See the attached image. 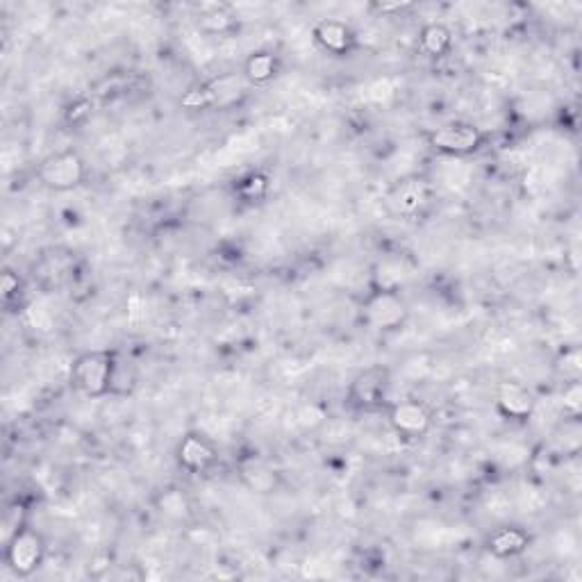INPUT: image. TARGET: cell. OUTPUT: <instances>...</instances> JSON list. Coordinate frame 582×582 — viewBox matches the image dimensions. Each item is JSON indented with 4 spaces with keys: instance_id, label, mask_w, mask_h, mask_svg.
Returning a JSON list of instances; mask_svg holds the SVG:
<instances>
[{
    "instance_id": "cell-20",
    "label": "cell",
    "mask_w": 582,
    "mask_h": 582,
    "mask_svg": "<svg viewBox=\"0 0 582 582\" xmlns=\"http://www.w3.org/2000/svg\"><path fill=\"white\" fill-rule=\"evenodd\" d=\"M580 401H582V387H580L578 380H573V382H569L567 387H564V396H562L564 412H567L571 419H578Z\"/></svg>"
},
{
    "instance_id": "cell-4",
    "label": "cell",
    "mask_w": 582,
    "mask_h": 582,
    "mask_svg": "<svg viewBox=\"0 0 582 582\" xmlns=\"http://www.w3.org/2000/svg\"><path fill=\"white\" fill-rule=\"evenodd\" d=\"M485 139L487 135L482 132L480 126L460 119L442 123V126L432 128L428 132V144L432 151L451 157H467L478 153L482 144H485Z\"/></svg>"
},
{
    "instance_id": "cell-13",
    "label": "cell",
    "mask_w": 582,
    "mask_h": 582,
    "mask_svg": "<svg viewBox=\"0 0 582 582\" xmlns=\"http://www.w3.org/2000/svg\"><path fill=\"white\" fill-rule=\"evenodd\" d=\"M239 476L255 494H273L280 487L278 471L269 462L260 460V457H248V460L241 462Z\"/></svg>"
},
{
    "instance_id": "cell-7",
    "label": "cell",
    "mask_w": 582,
    "mask_h": 582,
    "mask_svg": "<svg viewBox=\"0 0 582 582\" xmlns=\"http://www.w3.org/2000/svg\"><path fill=\"white\" fill-rule=\"evenodd\" d=\"M389 426L394 428L396 435L405 439H421L428 435L432 428V412L426 403L417 401V398H405L389 407Z\"/></svg>"
},
{
    "instance_id": "cell-12",
    "label": "cell",
    "mask_w": 582,
    "mask_h": 582,
    "mask_svg": "<svg viewBox=\"0 0 582 582\" xmlns=\"http://www.w3.org/2000/svg\"><path fill=\"white\" fill-rule=\"evenodd\" d=\"M530 546V535L519 526H501L492 530L487 537V551L492 553L496 560H512L526 553Z\"/></svg>"
},
{
    "instance_id": "cell-10",
    "label": "cell",
    "mask_w": 582,
    "mask_h": 582,
    "mask_svg": "<svg viewBox=\"0 0 582 582\" xmlns=\"http://www.w3.org/2000/svg\"><path fill=\"white\" fill-rule=\"evenodd\" d=\"M496 412L512 421H528L535 412V396L526 385L517 380H505L496 387L494 394Z\"/></svg>"
},
{
    "instance_id": "cell-22",
    "label": "cell",
    "mask_w": 582,
    "mask_h": 582,
    "mask_svg": "<svg viewBox=\"0 0 582 582\" xmlns=\"http://www.w3.org/2000/svg\"><path fill=\"white\" fill-rule=\"evenodd\" d=\"M412 3H376L373 5V10L380 12V14H396V12H403V10H410Z\"/></svg>"
},
{
    "instance_id": "cell-11",
    "label": "cell",
    "mask_w": 582,
    "mask_h": 582,
    "mask_svg": "<svg viewBox=\"0 0 582 582\" xmlns=\"http://www.w3.org/2000/svg\"><path fill=\"white\" fill-rule=\"evenodd\" d=\"M312 37L317 41L321 51L335 57L351 55L357 46L355 30L348 26L346 21L339 19H321L317 26L312 28Z\"/></svg>"
},
{
    "instance_id": "cell-21",
    "label": "cell",
    "mask_w": 582,
    "mask_h": 582,
    "mask_svg": "<svg viewBox=\"0 0 582 582\" xmlns=\"http://www.w3.org/2000/svg\"><path fill=\"white\" fill-rule=\"evenodd\" d=\"M91 110H94V103L89 101V98H78L76 103L69 105V110H66V121L69 123H80L91 116Z\"/></svg>"
},
{
    "instance_id": "cell-3",
    "label": "cell",
    "mask_w": 582,
    "mask_h": 582,
    "mask_svg": "<svg viewBox=\"0 0 582 582\" xmlns=\"http://www.w3.org/2000/svg\"><path fill=\"white\" fill-rule=\"evenodd\" d=\"M37 178L51 191H73L87 178V162L73 148L55 151L39 162Z\"/></svg>"
},
{
    "instance_id": "cell-6",
    "label": "cell",
    "mask_w": 582,
    "mask_h": 582,
    "mask_svg": "<svg viewBox=\"0 0 582 582\" xmlns=\"http://www.w3.org/2000/svg\"><path fill=\"white\" fill-rule=\"evenodd\" d=\"M389 392V369L382 364L362 369L348 387V403L357 410H376L385 403Z\"/></svg>"
},
{
    "instance_id": "cell-18",
    "label": "cell",
    "mask_w": 582,
    "mask_h": 582,
    "mask_svg": "<svg viewBox=\"0 0 582 582\" xmlns=\"http://www.w3.org/2000/svg\"><path fill=\"white\" fill-rule=\"evenodd\" d=\"M135 382H137L135 369H132L128 362H121L119 353H116L114 376H112V396H116V394H123V387H121V385H126V392L130 394L132 389H135Z\"/></svg>"
},
{
    "instance_id": "cell-19",
    "label": "cell",
    "mask_w": 582,
    "mask_h": 582,
    "mask_svg": "<svg viewBox=\"0 0 582 582\" xmlns=\"http://www.w3.org/2000/svg\"><path fill=\"white\" fill-rule=\"evenodd\" d=\"M19 294H21L19 273H14L12 269H3V276H0V296H3V305L10 307L14 298H19Z\"/></svg>"
},
{
    "instance_id": "cell-1",
    "label": "cell",
    "mask_w": 582,
    "mask_h": 582,
    "mask_svg": "<svg viewBox=\"0 0 582 582\" xmlns=\"http://www.w3.org/2000/svg\"><path fill=\"white\" fill-rule=\"evenodd\" d=\"M114 364L116 351H110V348H98V351H87L78 355L71 367L73 387L87 398L112 396Z\"/></svg>"
},
{
    "instance_id": "cell-14",
    "label": "cell",
    "mask_w": 582,
    "mask_h": 582,
    "mask_svg": "<svg viewBox=\"0 0 582 582\" xmlns=\"http://www.w3.org/2000/svg\"><path fill=\"white\" fill-rule=\"evenodd\" d=\"M196 23H198V30L205 32V35L221 37V35H230V32L237 28V16L228 5L205 3L198 7Z\"/></svg>"
},
{
    "instance_id": "cell-8",
    "label": "cell",
    "mask_w": 582,
    "mask_h": 582,
    "mask_svg": "<svg viewBox=\"0 0 582 582\" xmlns=\"http://www.w3.org/2000/svg\"><path fill=\"white\" fill-rule=\"evenodd\" d=\"M432 201V185L426 178L410 176L398 180L396 185L387 191L385 203L389 210L398 216H414Z\"/></svg>"
},
{
    "instance_id": "cell-15",
    "label": "cell",
    "mask_w": 582,
    "mask_h": 582,
    "mask_svg": "<svg viewBox=\"0 0 582 582\" xmlns=\"http://www.w3.org/2000/svg\"><path fill=\"white\" fill-rule=\"evenodd\" d=\"M280 57L271 51H255L246 57L244 62V78L248 85H269L271 80L278 78L280 73Z\"/></svg>"
},
{
    "instance_id": "cell-2",
    "label": "cell",
    "mask_w": 582,
    "mask_h": 582,
    "mask_svg": "<svg viewBox=\"0 0 582 582\" xmlns=\"http://www.w3.org/2000/svg\"><path fill=\"white\" fill-rule=\"evenodd\" d=\"M362 321L373 332H394L410 317L405 298L394 289H376L362 301Z\"/></svg>"
},
{
    "instance_id": "cell-17",
    "label": "cell",
    "mask_w": 582,
    "mask_h": 582,
    "mask_svg": "<svg viewBox=\"0 0 582 582\" xmlns=\"http://www.w3.org/2000/svg\"><path fill=\"white\" fill-rule=\"evenodd\" d=\"M271 189V178L262 171H253L237 182V196L246 203H257L266 198Z\"/></svg>"
},
{
    "instance_id": "cell-9",
    "label": "cell",
    "mask_w": 582,
    "mask_h": 582,
    "mask_svg": "<svg viewBox=\"0 0 582 582\" xmlns=\"http://www.w3.org/2000/svg\"><path fill=\"white\" fill-rule=\"evenodd\" d=\"M176 460L187 473L198 476V473H207L214 467L216 460H219V448L201 432H187L178 442Z\"/></svg>"
},
{
    "instance_id": "cell-5",
    "label": "cell",
    "mask_w": 582,
    "mask_h": 582,
    "mask_svg": "<svg viewBox=\"0 0 582 582\" xmlns=\"http://www.w3.org/2000/svg\"><path fill=\"white\" fill-rule=\"evenodd\" d=\"M46 560V542L41 532L23 526L5 539V564L14 576L30 578L32 573L41 569Z\"/></svg>"
},
{
    "instance_id": "cell-16",
    "label": "cell",
    "mask_w": 582,
    "mask_h": 582,
    "mask_svg": "<svg viewBox=\"0 0 582 582\" xmlns=\"http://www.w3.org/2000/svg\"><path fill=\"white\" fill-rule=\"evenodd\" d=\"M419 48L428 57H444L453 48V30L446 23H426L419 32Z\"/></svg>"
}]
</instances>
